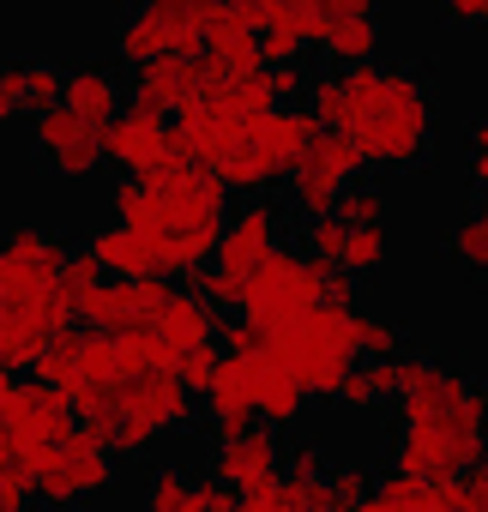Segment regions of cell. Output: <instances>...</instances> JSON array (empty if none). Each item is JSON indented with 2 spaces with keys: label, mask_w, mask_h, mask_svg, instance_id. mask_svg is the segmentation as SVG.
Returning a JSON list of instances; mask_svg holds the SVG:
<instances>
[{
  "label": "cell",
  "mask_w": 488,
  "mask_h": 512,
  "mask_svg": "<svg viewBox=\"0 0 488 512\" xmlns=\"http://www.w3.org/2000/svg\"><path fill=\"white\" fill-rule=\"evenodd\" d=\"M308 109L326 133H344L368 169L410 175L434 151V85L422 67H344L308 85Z\"/></svg>",
  "instance_id": "6da1fadb"
},
{
  "label": "cell",
  "mask_w": 488,
  "mask_h": 512,
  "mask_svg": "<svg viewBox=\"0 0 488 512\" xmlns=\"http://www.w3.org/2000/svg\"><path fill=\"white\" fill-rule=\"evenodd\" d=\"M229 187L199 169V163H169L151 175H121L109 193V223L133 229L151 260L157 278H193L211 266V253L229 229Z\"/></svg>",
  "instance_id": "7a4b0ae2"
},
{
  "label": "cell",
  "mask_w": 488,
  "mask_h": 512,
  "mask_svg": "<svg viewBox=\"0 0 488 512\" xmlns=\"http://www.w3.org/2000/svg\"><path fill=\"white\" fill-rule=\"evenodd\" d=\"M67 241L31 223L0 235V374L37 368L43 350L73 332L79 302L67 296Z\"/></svg>",
  "instance_id": "3957f363"
},
{
  "label": "cell",
  "mask_w": 488,
  "mask_h": 512,
  "mask_svg": "<svg viewBox=\"0 0 488 512\" xmlns=\"http://www.w3.org/2000/svg\"><path fill=\"white\" fill-rule=\"evenodd\" d=\"M73 416H85V434L103 440L109 452H157L169 434L187 428L193 392L181 386L175 362H157V368H139V374L79 398Z\"/></svg>",
  "instance_id": "277c9868"
},
{
  "label": "cell",
  "mask_w": 488,
  "mask_h": 512,
  "mask_svg": "<svg viewBox=\"0 0 488 512\" xmlns=\"http://www.w3.org/2000/svg\"><path fill=\"white\" fill-rule=\"evenodd\" d=\"M278 109V97H272V79L266 73H248V79H235V73H217L211 67V79H205V91L181 109V121H175V145H181V157L187 163H199V169H211L217 175V163L248 139V127L260 121V115H272Z\"/></svg>",
  "instance_id": "5b68a950"
},
{
  "label": "cell",
  "mask_w": 488,
  "mask_h": 512,
  "mask_svg": "<svg viewBox=\"0 0 488 512\" xmlns=\"http://www.w3.org/2000/svg\"><path fill=\"white\" fill-rule=\"evenodd\" d=\"M266 350L284 362V374L308 392V398H332L344 386V374L362 362L356 350V308L344 302H320L314 314H302L284 332H266Z\"/></svg>",
  "instance_id": "8992f818"
},
{
  "label": "cell",
  "mask_w": 488,
  "mask_h": 512,
  "mask_svg": "<svg viewBox=\"0 0 488 512\" xmlns=\"http://www.w3.org/2000/svg\"><path fill=\"white\" fill-rule=\"evenodd\" d=\"M314 139H320L314 109H302V103H278L272 115H260V121L248 127V139H241V145L217 163V181H223L229 193L260 199V193H272L278 181H290L296 157H302Z\"/></svg>",
  "instance_id": "52a82bcc"
},
{
  "label": "cell",
  "mask_w": 488,
  "mask_h": 512,
  "mask_svg": "<svg viewBox=\"0 0 488 512\" xmlns=\"http://www.w3.org/2000/svg\"><path fill=\"white\" fill-rule=\"evenodd\" d=\"M278 247H284V217H278V205H266V199L241 205V211L229 217L217 253H211V266L193 272V296H205L211 308H235L241 290H248V278L272 260Z\"/></svg>",
  "instance_id": "ba28073f"
},
{
  "label": "cell",
  "mask_w": 488,
  "mask_h": 512,
  "mask_svg": "<svg viewBox=\"0 0 488 512\" xmlns=\"http://www.w3.org/2000/svg\"><path fill=\"white\" fill-rule=\"evenodd\" d=\"M223 13L229 0H133L115 31V49L127 67H145L163 55H199Z\"/></svg>",
  "instance_id": "9c48e42d"
},
{
  "label": "cell",
  "mask_w": 488,
  "mask_h": 512,
  "mask_svg": "<svg viewBox=\"0 0 488 512\" xmlns=\"http://www.w3.org/2000/svg\"><path fill=\"white\" fill-rule=\"evenodd\" d=\"M482 452H488L482 404H470L458 416H434V422H404L392 440L398 476H416V482H458L464 470L482 464Z\"/></svg>",
  "instance_id": "30bf717a"
},
{
  "label": "cell",
  "mask_w": 488,
  "mask_h": 512,
  "mask_svg": "<svg viewBox=\"0 0 488 512\" xmlns=\"http://www.w3.org/2000/svg\"><path fill=\"white\" fill-rule=\"evenodd\" d=\"M326 290H332V266L308 260L302 247H278L272 260L248 278V290H241L235 308H241V320L260 326V332H284L302 314H314L326 302Z\"/></svg>",
  "instance_id": "8fae6325"
},
{
  "label": "cell",
  "mask_w": 488,
  "mask_h": 512,
  "mask_svg": "<svg viewBox=\"0 0 488 512\" xmlns=\"http://www.w3.org/2000/svg\"><path fill=\"white\" fill-rule=\"evenodd\" d=\"M25 464H31V494L55 512H79L115 488V452L103 440H91L85 428H73L67 440H55L43 452H25Z\"/></svg>",
  "instance_id": "7c38bea8"
},
{
  "label": "cell",
  "mask_w": 488,
  "mask_h": 512,
  "mask_svg": "<svg viewBox=\"0 0 488 512\" xmlns=\"http://www.w3.org/2000/svg\"><path fill=\"white\" fill-rule=\"evenodd\" d=\"M362 151L344 139V133H326L320 127V139L296 157V169H290V181H284V199H290V211L302 217V223H314V217H332L338 211V199L362 181Z\"/></svg>",
  "instance_id": "4fadbf2b"
},
{
  "label": "cell",
  "mask_w": 488,
  "mask_h": 512,
  "mask_svg": "<svg viewBox=\"0 0 488 512\" xmlns=\"http://www.w3.org/2000/svg\"><path fill=\"white\" fill-rule=\"evenodd\" d=\"M229 13L248 31H260L266 67H290L308 49H326V37H332L320 0H229Z\"/></svg>",
  "instance_id": "5bb4252c"
},
{
  "label": "cell",
  "mask_w": 488,
  "mask_h": 512,
  "mask_svg": "<svg viewBox=\"0 0 488 512\" xmlns=\"http://www.w3.org/2000/svg\"><path fill=\"white\" fill-rule=\"evenodd\" d=\"M169 296H175L169 278H109L85 296V320L91 332H109V338H151Z\"/></svg>",
  "instance_id": "9a60e30c"
},
{
  "label": "cell",
  "mask_w": 488,
  "mask_h": 512,
  "mask_svg": "<svg viewBox=\"0 0 488 512\" xmlns=\"http://www.w3.org/2000/svg\"><path fill=\"white\" fill-rule=\"evenodd\" d=\"M211 476H217L229 494H254V488H272V482L284 476V440H278V428L254 422V428L217 434V452H211Z\"/></svg>",
  "instance_id": "2e32d148"
},
{
  "label": "cell",
  "mask_w": 488,
  "mask_h": 512,
  "mask_svg": "<svg viewBox=\"0 0 488 512\" xmlns=\"http://www.w3.org/2000/svg\"><path fill=\"white\" fill-rule=\"evenodd\" d=\"M103 163L121 169V175H151V169H169V163H187V157H181L175 127L163 115L127 109L121 121L103 127Z\"/></svg>",
  "instance_id": "e0dca14e"
},
{
  "label": "cell",
  "mask_w": 488,
  "mask_h": 512,
  "mask_svg": "<svg viewBox=\"0 0 488 512\" xmlns=\"http://www.w3.org/2000/svg\"><path fill=\"white\" fill-rule=\"evenodd\" d=\"M31 133H37V157H43L49 175H61V181H85V175L103 169V127L79 121L73 109H49V115H37Z\"/></svg>",
  "instance_id": "ac0fdd59"
},
{
  "label": "cell",
  "mask_w": 488,
  "mask_h": 512,
  "mask_svg": "<svg viewBox=\"0 0 488 512\" xmlns=\"http://www.w3.org/2000/svg\"><path fill=\"white\" fill-rule=\"evenodd\" d=\"M205 79H211V61L205 55H163V61H145V67H133V109H145V115H181L199 91H205Z\"/></svg>",
  "instance_id": "d6986e66"
},
{
  "label": "cell",
  "mask_w": 488,
  "mask_h": 512,
  "mask_svg": "<svg viewBox=\"0 0 488 512\" xmlns=\"http://www.w3.org/2000/svg\"><path fill=\"white\" fill-rule=\"evenodd\" d=\"M0 428L13 434L19 452H43V446H55V440L73 434V404H67V392H55V386H43V380H25L13 416L0 422Z\"/></svg>",
  "instance_id": "ffe728a7"
},
{
  "label": "cell",
  "mask_w": 488,
  "mask_h": 512,
  "mask_svg": "<svg viewBox=\"0 0 488 512\" xmlns=\"http://www.w3.org/2000/svg\"><path fill=\"white\" fill-rule=\"evenodd\" d=\"M145 512H235V494L217 476H187V470L163 464L145 488Z\"/></svg>",
  "instance_id": "44dd1931"
},
{
  "label": "cell",
  "mask_w": 488,
  "mask_h": 512,
  "mask_svg": "<svg viewBox=\"0 0 488 512\" xmlns=\"http://www.w3.org/2000/svg\"><path fill=\"white\" fill-rule=\"evenodd\" d=\"M61 109H73V115H79V121H91V127H109V121H121V115H127V85L115 79V67L85 61V67H73V73H67Z\"/></svg>",
  "instance_id": "7402d4cb"
},
{
  "label": "cell",
  "mask_w": 488,
  "mask_h": 512,
  "mask_svg": "<svg viewBox=\"0 0 488 512\" xmlns=\"http://www.w3.org/2000/svg\"><path fill=\"white\" fill-rule=\"evenodd\" d=\"M151 338L169 350V362L187 356V350H199V344H217V308L205 296H193V290H175L169 308L157 314V332Z\"/></svg>",
  "instance_id": "603a6c76"
},
{
  "label": "cell",
  "mask_w": 488,
  "mask_h": 512,
  "mask_svg": "<svg viewBox=\"0 0 488 512\" xmlns=\"http://www.w3.org/2000/svg\"><path fill=\"white\" fill-rule=\"evenodd\" d=\"M356 512H458V494L452 482H416V476H386L368 488V500Z\"/></svg>",
  "instance_id": "cb8c5ba5"
},
{
  "label": "cell",
  "mask_w": 488,
  "mask_h": 512,
  "mask_svg": "<svg viewBox=\"0 0 488 512\" xmlns=\"http://www.w3.org/2000/svg\"><path fill=\"white\" fill-rule=\"evenodd\" d=\"M205 61L217 73H235V79H248V73H266V49H260V31H248L235 13H223L205 37Z\"/></svg>",
  "instance_id": "d4e9b609"
},
{
  "label": "cell",
  "mask_w": 488,
  "mask_h": 512,
  "mask_svg": "<svg viewBox=\"0 0 488 512\" xmlns=\"http://www.w3.org/2000/svg\"><path fill=\"white\" fill-rule=\"evenodd\" d=\"M85 253H91V260H97L109 278H157L151 247H145L133 229H121V223H103V229H91Z\"/></svg>",
  "instance_id": "484cf974"
},
{
  "label": "cell",
  "mask_w": 488,
  "mask_h": 512,
  "mask_svg": "<svg viewBox=\"0 0 488 512\" xmlns=\"http://www.w3.org/2000/svg\"><path fill=\"white\" fill-rule=\"evenodd\" d=\"M338 73L344 67H368L374 55H380V19H350V25H332V37H326V49H320Z\"/></svg>",
  "instance_id": "4316f807"
},
{
  "label": "cell",
  "mask_w": 488,
  "mask_h": 512,
  "mask_svg": "<svg viewBox=\"0 0 488 512\" xmlns=\"http://www.w3.org/2000/svg\"><path fill=\"white\" fill-rule=\"evenodd\" d=\"M452 260H458L464 272L488 278V199H476V205L458 217V229H452Z\"/></svg>",
  "instance_id": "83f0119b"
},
{
  "label": "cell",
  "mask_w": 488,
  "mask_h": 512,
  "mask_svg": "<svg viewBox=\"0 0 488 512\" xmlns=\"http://www.w3.org/2000/svg\"><path fill=\"white\" fill-rule=\"evenodd\" d=\"M344 229H386V217H392V199H386V187H374V181H356L344 199H338V211H332Z\"/></svg>",
  "instance_id": "f1b7e54d"
},
{
  "label": "cell",
  "mask_w": 488,
  "mask_h": 512,
  "mask_svg": "<svg viewBox=\"0 0 488 512\" xmlns=\"http://www.w3.org/2000/svg\"><path fill=\"white\" fill-rule=\"evenodd\" d=\"M31 506V464L13 446V434L0 428V512H25Z\"/></svg>",
  "instance_id": "f546056e"
},
{
  "label": "cell",
  "mask_w": 488,
  "mask_h": 512,
  "mask_svg": "<svg viewBox=\"0 0 488 512\" xmlns=\"http://www.w3.org/2000/svg\"><path fill=\"white\" fill-rule=\"evenodd\" d=\"M344 247H350V229H344L338 217H314V223H302V253H308V260H320V266H344Z\"/></svg>",
  "instance_id": "4dcf8cb0"
},
{
  "label": "cell",
  "mask_w": 488,
  "mask_h": 512,
  "mask_svg": "<svg viewBox=\"0 0 488 512\" xmlns=\"http://www.w3.org/2000/svg\"><path fill=\"white\" fill-rule=\"evenodd\" d=\"M380 266H386V229H350L344 272H350V278H374Z\"/></svg>",
  "instance_id": "1f68e13d"
},
{
  "label": "cell",
  "mask_w": 488,
  "mask_h": 512,
  "mask_svg": "<svg viewBox=\"0 0 488 512\" xmlns=\"http://www.w3.org/2000/svg\"><path fill=\"white\" fill-rule=\"evenodd\" d=\"M356 350H362L368 362L398 356V326H392V320H380V314H362V308H356Z\"/></svg>",
  "instance_id": "d6a6232c"
},
{
  "label": "cell",
  "mask_w": 488,
  "mask_h": 512,
  "mask_svg": "<svg viewBox=\"0 0 488 512\" xmlns=\"http://www.w3.org/2000/svg\"><path fill=\"white\" fill-rule=\"evenodd\" d=\"M217 368H223V350H217V344H199V350L175 356V374H181V386H187L193 398H205V386L217 380Z\"/></svg>",
  "instance_id": "836d02e7"
},
{
  "label": "cell",
  "mask_w": 488,
  "mask_h": 512,
  "mask_svg": "<svg viewBox=\"0 0 488 512\" xmlns=\"http://www.w3.org/2000/svg\"><path fill=\"white\" fill-rule=\"evenodd\" d=\"M19 115H31V73H25V61L0 67V127L19 121Z\"/></svg>",
  "instance_id": "e575fe53"
},
{
  "label": "cell",
  "mask_w": 488,
  "mask_h": 512,
  "mask_svg": "<svg viewBox=\"0 0 488 512\" xmlns=\"http://www.w3.org/2000/svg\"><path fill=\"white\" fill-rule=\"evenodd\" d=\"M25 73H31V115H49V109H61L67 73H61V67H49V61H25Z\"/></svg>",
  "instance_id": "d590c367"
},
{
  "label": "cell",
  "mask_w": 488,
  "mask_h": 512,
  "mask_svg": "<svg viewBox=\"0 0 488 512\" xmlns=\"http://www.w3.org/2000/svg\"><path fill=\"white\" fill-rule=\"evenodd\" d=\"M326 488H332V500H338V512H356L362 500H368V470L362 464H332V476H326Z\"/></svg>",
  "instance_id": "8d00e7d4"
},
{
  "label": "cell",
  "mask_w": 488,
  "mask_h": 512,
  "mask_svg": "<svg viewBox=\"0 0 488 512\" xmlns=\"http://www.w3.org/2000/svg\"><path fill=\"white\" fill-rule=\"evenodd\" d=\"M464 175H470V187L488 199V121H476V127H470V145H464Z\"/></svg>",
  "instance_id": "74e56055"
},
{
  "label": "cell",
  "mask_w": 488,
  "mask_h": 512,
  "mask_svg": "<svg viewBox=\"0 0 488 512\" xmlns=\"http://www.w3.org/2000/svg\"><path fill=\"white\" fill-rule=\"evenodd\" d=\"M332 398H338L344 410H374L380 398H374V380H368V362H356V368L344 374V386H338Z\"/></svg>",
  "instance_id": "f35d334b"
},
{
  "label": "cell",
  "mask_w": 488,
  "mask_h": 512,
  "mask_svg": "<svg viewBox=\"0 0 488 512\" xmlns=\"http://www.w3.org/2000/svg\"><path fill=\"white\" fill-rule=\"evenodd\" d=\"M284 458H290V470H284V476H302V482H326V476H332L326 446H296V452H284Z\"/></svg>",
  "instance_id": "ab89813d"
},
{
  "label": "cell",
  "mask_w": 488,
  "mask_h": 512,
  "mask_svg": "<svg viewBox=\"0 0 488 512\" xmlns=\"http://www.w3.org/2000/svg\"><path fill=\"white\" fill-rule=\"evenodd\" d=\"M452 494H458V512H488V464L464 470V476L452 482Z\"/></svg>",
  "instance_id": "60d3db41"
},
{
  "label": "cell",
  "mask_w": 488,
  "mask_h": 512,
  "mask_svg": "<svg viewBox=\"0 0 488 512\" xmlns=\"http://www.w3.org/2000/svg\"><path fill=\"white\" fill-rule=\"evenodd\" d=\"M266 79H272V97H278V103H296V97L308 91V73H302V61H290V67H272Z\"/></svg>",
  "instance_id": "b9f144b4"
},
{
  "label": "cell",
  "mask_w": 488,
  "mask_h": 512,
  "mask_svg": "<svg viewBox=\"0 0 488 512\" xmlns=\"http://www.w3.org/2000/svg\"><path fill=\"white\" fill-rule=\"evenodd\" d=\"M320 13H326V25H350V19H374L380 0H320Z\"/></svg>",
  "instance_id": "7bdbcfd3"
},
{
  "label": "cell",
  "mask_w": 488,
  "mask_h": 512,
  "mask_svg": "<svg viewBox=\"0 0 488 512\" xmlns=\"http://www.w3.org/2000/svg\"><path fill=\"white\" fill-rule=\"evenodd\" d=\"M440 13L452 25H482L488 31V0H440Z\"/></svg>",
  "instance_id": "ee69618b"
},
{
  "label": "cell",
  "mask_w": 488,
  "mask_h": 512,
  "mask_svg": "<svg viewBox=\"0 0 488 512\" xmlns=\"http://www.w3.org/2000/svg\"><path fill=\"white\" fill-rule=\"evenodd\" d=\"M19 386H25L19 374H0V422L13 416V404H19Z\"/></svg>",
  "instance_id": "f6af8a7d"
},
{
  "label": "cell",
  "mask_w": 488,
  "mask_h": 512,
  "mask_svg": "<svg viewBox=\"0 0 488 512\" xmlns=\"http://www.w3.org/2000/svg\"><path fill=\"white\" fill-rule=\"evenodd\" d=\"M235 512H272V506H266V488H254V494H235Z\"/></svg>",
  "instance_id": "bcb514c9"
},
{
  "label": "cell",
  "mask_w": 488,
  "mask_h": 512,
  "mask_svg": "<svg viewBox=\"0 0 488 512\" xmlns=\"http://www.w3.org/2000/svg\"><path fill=\"white\" fill-rule=\"evenodd\" d=\"M476 404H482V422H488V380L476 386Z\"/></svg>",
  "instance_id": "7dc6e473"
}]
</instances>
